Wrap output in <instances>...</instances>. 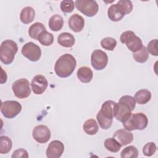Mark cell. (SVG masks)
<instances>
[{
    "instance_id": "6da1fadb",
    "label": "cell",
    "mask_w": 158,
    "mask_h": 158,
    "mask_svg": "<svg viewBox=\"0 0 158 158\" xmlns=\"http://www.w3.org/2000/svg\"><path fill=\"white\" fill-rule=\"evenodd\" d=\"M76 66L77 61L75 57L70 54H65L56 62L54 70L58 77L67 78L72 75Z\"/></svg>"
},
{
    "instance_id": "7a4b0ae2",
    "label": "cell",
    "mask_w": 158,
    "mask_h": 158,
    "mask_svg": "<svg viewBox=\"0 0 158 158\" xmlns=\"http://www.w3.org/2000/svg\"><path fill=\"white\" fill-rule=\"evenodd\" d=\"M132 10L133 4L131 1L120 0L109 7L107 15L111 21L118 22L124 17L125 15L130 14Z\"/></svg>"
},
{
    "instance_id": "3957f363",
    "label": "cell",
    "mask_w": 158,
    "mask_h": 158,
    "mask_svg": "<svg viewBox=\"0 0 158 158\" xmlns=\"http://www.w3.org/2000/svg\"><path fill=\"white\" fill-rule=\"evenodd\" d=\"M17 51L18 46L15 41L10 40L2 41L0 46L1 61L6 65L11 64L14 59Z\"/></svg>"
},
{
    "instance_id": "277c9868",
    "label": "cell",
    "mask_w": 158,
    "mask_h": 158,
    "mask_svg": "<svg viewBox=\"0 0 158 158\" xmlns=\"http://www.w3.org/2000/svg\"><path fill=\"white\" fill-rule=\"evenodd\" d=\"M148 124V118L147 116L142 112L131 114V116L123 122V127L128 131L135 130H143L147 127Z\"/></svg>"
},
{
    "instance_id": "5b68a950",
    "label": "cell",
    "mask_w": 158,
    "mask_h": 158,
    "mask_svg": "<svg viewBox=\"0 0 158 158\" xmlns=\"http://www.w3.org/2000/svg\"><path fill=\"white\" fill-rule=\"evenodd\" d=\"M120 40L122 43L125 44L128 49L133 52L139 51L143 46V43L140 38L131 30L122 33L120 35Z\"/></svg>"
},
{
    "instance_id": "8992f818",
    "label": "cell",
    "mask_w": 158,
    "mask_h": 158,
    "mask_svg": "<svg viewBox=\"0 0 158 158\" xmlns=\"http://www.w3.org/2000/svg\"><path fill=\"white\" fill-rule=\"evenodd\" d=\"M75 6L80 12L89 17L94 16L99 10V6L96 1L77 0Z\"/></svg>"
},
{
    "instance_id": "52a82bcc",
    "label": "cell",
    "mask_w": 158,
    "mask_h": 158,
    "mask_svg": "<svg viewBox=\"0 0 158 158\" xmlns=\"http://www.w3.org/2000/svg\"><path fill=\"white\" fill-rule=\"evenodd\" d=\"M12 89L14 95L20 99L28 98L31 94L30 83L26 78H20L15 81L12 85Z\"/></svg>"
},
{
    "instance_id": "ba28073f",
    "label": "cell",
    "mask_w": 158,
    "mask_h": 158,
    "mask_svg": "<svg viewBox=\"0 0 158 158\" xmlns=\"http://www.w3.org/2000/svg\"><path fill=\"white\" fill-rule=\"evenodd\" d=\"M22 110V105L16 101H6L2 102L1 106V112L7 118L15 117Z\"/></svg>"
},
{
    "instance_id": "9c48e42d",
    "label": "cell",
    "mask_w": 158,
    "mask_h": 158,
    "mask_svg": "<svg viewBox=\"0 0 158 158\" xmlns=\"http://www.w3.org/2000/svg\"><path fill=\"white\" fill-rule=\"evenodd\" d=\"M22 54L32 62L38 61L41 56V48L33 42H28L25 44L21 51Z\"/></svg>"
},
{
    "instance_id": "30bf717a",
    "label": "cell",
    "mask_w": 158,
    "mask_h": 158,
    "mask_svg": "<svg viewBox=\"0 0 158 158\" xmlns=\"http://www.w3.org/2000/svg\"><path fill=\"white\" fill-rule=\"evenodd\" d=\"M108 62V57L107 54L102 50H94L91 56V64L96 70L104 69Z\"/></svg>"
},
{
    "instance_id": "8fae6325",
    "label": "cell",
    "mask_w": 158,
    "mask_h": 158,
    "mask_svg": "<svg viewBox=\"0 0 158 158\" xmlns=\"http://www.w3.org/2000/svg\"><path fill=\"white\" fill-rule=\"evenodd\" d=\"M51 131L48 127L44 125L36 126L32 132L34 139L39 143H46L51 138Z\"/></svg>"
},
{
    "instance_id": "7c38bea8",
    "label": "cell",
    "mask_w": 158,
    "mask_h": 158,
    "mask_svg": "<svg viewBox=\"0 0 158 158\" xmlns=\"http://www.w3.org/2000/svg\"><path fill=\"white\" fill-rule=\"evenodd\" d=\"M48 86V82L46 77L42 75L35 76L31 81V87L33 92L36 94H43Z\"/></svg>"
},
{
    "instance_id": "4fadbf2b",
    "label": "cell",
    "mask_w": 158,
    "mask_h": 158,
    "mask_svg": "<svg viewBox=\"0 0 158 158\" xmlns=\"http://www.w3.org/2000/svg\"><path fill=\"white\" fill-rule=\"evenodd\" d=\"M131 109L127 104L118 101L115 107L114 117L117 120L123 123L131 116Z\"/></svg>"
},
{
    "instance_id": "5bb4252c",
    "label": "cell",
    "mask_w": 158,
    "mask_h": 158,
    "mask_svg": "<svg viewBox=\"0 0 158 158\" xmlns=\"http://www.w3.org/2000/svg\"><path fill=\"white\" fill-rule=\"evenodd\" d=\"M64 151V144L59 140H54L48 144L46 154L48 158H59L61 157Z\"/></svg>"
},
{
    "instance_id": "9a60e30c",
    "label": "cell",
    "mask_w": 158,
    "mask_h": 158,
    "mask_svg": "<svg viewBox=\"0 0 158 158\" xmlns=\"http://www.w3.org/2000/svg\"><path fill=\"white\" fill-rule=\"evenodd\" d=\"M113 138H115L122 146H123L133 141V135L130 131L126 129H119L115 131L113 135Z\"/></svg>"
},
{
    "instance_id": "2e32d148",
    "label": "cell",
    "mask_w": 158,
    "mask_h": 158,
    "mask_svg": "<svg viewBox=\"0 0 158 158\" xmlns=\"http://www.w3.org/2000/svg\"><path fill=\"white\" fill-rule=\"evenodd\" d=\"M69 28L74 32L81 31L85 26V20L83 17L78 14L71 15L68 20Z\"/></svg>"
},
{
    "instance_id": "e0dca14e",
    "label": "cell",
    "mask_w": 158,
    "mask_h": 158,
    "mask_svg": "<svg viewBox=\"0 0 158 158\" xmlns=\"http://www.w3.org/2000/svg\"><path fill=\"white\" fill-rule=\"evenodd\" d=\"M116 104L117 102L111 100L106 101L102 104L99 111L104 117L113 120Z\"/></svg>"
},
{
    "instance_id": "ac0fdd59",
    "label": "cell",
    "mask_w": 158,
    "mask_h": 158,
    "mask_svg": "<svg viewBox=\"0 0 158 158\" xmlns=\"http://www.w3.org/2000/svg\"><path fill=\"white\" fill-rule=\"evenodd\" d=\"M77 75V78L81 82L88 83L92 80L93 73L90 68L86 66H83L78 69Z\"/></svg>"
},
{
    "instance_id": "d6986e66",
    "label": "cell",
    "mask_w": 158,
    "mask_h": 158,
    "mask_svg": "<svg viewBox=\"0 0 158 158\" xmlns=\"http://www.w3.org/2000/svg\"><path fill=\"white\" fill-rule=\"evenodd\" d=\"M57 43L63 47L71 48L74 45L75 40L73 35L68 32H64L58 36Z\"/></svg>"
},
{
    "instance_id": "ffe728a7",
    "label": "cell",
    "mask_w": 158,
    "mask_h": 158,
    "mask_svg": "<svg viewBox=\"0 0 158 158\" xmlns=\"http://www.w3.org/2000/svg\"><path fill=\"white\" fill-rule=\"evenodd\" d=\"M35 17V12L31 7H25L22 9L20 14V19L24 24H28L32 22Z\"/></svg>"
},
{
    "instance_id": "44dd1931",
    "label": "cell",
    "mask_w": 158,
    "mask_h": 158,
    "mask_svg": "<svg viewBox=\"0 0 158 158\" xmlns=\"http://www.w3.org/2000/svg\"><path fill=\"white\" fill-rule=\"evenodd\" d=\"M48 25L49 28L53 31L60 30L64 25V20L62 16L59 14L53 15L49 20Z\"/></svg>"
},
{
    "instance_id": "7402d4cb",
    "label": "cell",
    "mask_w": 158,
    "mask_h": 158,
    "mask_svg": "<svg viewBox=\"0 0 158 158\" xmlns=\"http://www.w3.org/2000/svg\"><path fill=\"white\" fill-rule=\"evenodd\" d=\"M151 98V93L146 89L138 90L135 94L134 99L139 104H145L148 103Z\"/></svg>"
},
{
    "instance_id": "603a6c76",
    "label": "cell",
    "mask_w": 158,
    "mask_h": 158,
    "mask_svg": "<svg viewBox=\"0 0 158 158\" xmlns=\"http://www.w3.org/2000/svg\"><path fill=\"white\" fill-rule=\"evenodd\" d=\"M46 28L44 25L40 22H36L32 24L28 29V35L29 36L34 39L37 40L40 36V35L43 32L46 31Z\"/></svg>"
},
{
    "instance_id": "cb8c5ba5",
    "label": "cell",
    "mask_w": 158,
    "mask_h": 158,
    "mask_svg": "<svg viewBox=\"0 0 158 158\" xmlns=\"http://www.w3.org/2000/svg\"><path fill=\"white\" fill-rule=\"evenodd\" d=\"M84 131L89 135H96L99 130V126L96 121L93 118L87 120L83 125Z\"/></svg>"
},
{
    "instance_id": "d4e9b609",
    "label": "cell",
    "mask_w": 158,
    "mask_h": 158,
    "mask_svg": "<svg viewBox=\"0 0 158 158\" xmlns=\"http://www.w3.org/2000/svg\"><path fill=\"white\" fill-rule=\"evenodd\" d=\"M133 59L138 63H144L149 58V52L144 46L138 51L133 52Z\"/></svg>"
},
{
    "instance_id": "484cf974",
    "label": "cell",
    "mask_w": 158,
    "mask_h": 158,
    "mask_svg": "<svg viewBox=\"0 0 158 158\" xmlns=\"http://www.w3.org/2000/svg\"><path fill=\"white\" fill-rule=\"evenodd\" d=\"M12 140L7 136H1L0 137V153L7 154L12 149Z\"/></svg>"
},
{
    "instance_id": "4316f807",
    "label": "cell",
    "mask_w": 158,
    "mask_h": 158,
    "mask_svg": "<svg viewBox=\"0 0 158 158\" xmlns=\"http://www.w3.org/2000/svg\"><path fill=\"white\" fill-rule=\"evenodd\" d=\"M104 146L107 150L112 152H117L120 149L122 146L114 138H107L104 141Z\"/></svg>"
},
{
    "instance_id": "83f0119b",
    "label": "cell",
    "mask_w": 158,
    "mask_h": 158,
    "mask_svg": "<svg viewBox=\"0 0 158 158\" xmlns=\"http://www.w3.org/2000/svg\"><path fill=\"white\" fill-rule=\"evenodd\" d=\"M138 156V151L134 146H128L125 148L120 153L122 158H136Z\"/></svg>"
},
{
    "instance_id": "f1b7e54d",
    "label": "cell",
    "mask_w": 158,
    "mask_h": 158,
    "mask_svg": "<svg viewBox=\"0 0 158 158\" xmlns=\"http://www.w3.org/2000/svg\"><path fill=\"white\" fill-rule=\"evenodd\" d=\"M38 41L43 46H48L51 45L54 42V36L52 33L48 32L46 30L43 31L39 36Z\"/></svg>"
},
{
    "instance_id": "f546056e",
    "label": "cell",
    "mask_w": 158,
    "mask_h": 158,
    "mask_svg": "<svg viewBox=\"0 0 158 158\" xmlns=\"http://www.w3.org/2000/svg\"><path fill=\"white\" fill-rule=\"evenodd\" d=\"M101 47L108 51H113L117 46V41L112 37H106L101 41Z\"/></svg>"
},
{
    "instance_id": "4dcf8cb0",
    "label": "cell",
    "mask_w": 158,
    "mask_h": 158,
    "mask_svg": "<svg viewBox=\"0 0 158 158\" xmlns=\"http://www.w3.org/2000/svg\"><path fill=\"white\" fill-rule=\"evenodd\" d=\"M96 118H97V120H98L100 127L104 130L109 129L112 124L113 120L109 119V118H107L104 117L102 115V114L100 112V111H99L98 112L97 115H96Z\"/></svg>"
},
{
    "instance_id": "1f68e13d",
    "label": "cell",
    "mask_w": 158,
    "mask_h": 158,
    "mask_svg": "<svg viewBox=\"0 0 158 158\" xmlns=\"http://www.w3.org/2000/svg\"><path fill=\"white\" fill-rule=\"evenodd\" d=\"M74 2L72 0H64L60 2V10L64 13H70L74 9Z\"/></svg>"
},
{
    "instance_id": "d6a6232c",
    "label": "cell",
    "mask_w": 158,
    "mask_h": 158,
    "mask_svg": "<svg viewBox=\"0 0 158 158\" xmlns=\"http://www.w3.org/2000/svg\"><path fill=\"white\" fill-rule=\"evenodd\" d=\"M157 147L154 143L149 142L146 143L143 148V153L146 156H152L156 151Z\"/></svg>"
},
{
    "instance_id": "836d02e7",
    "label": "cell",
    "mask_w": 158,
    "mask_h": 158,
    "mask_svg": "<svg viewBox=\"0 0 158 158\" xmlns=\"http://www.w3.org/2000/svg\"><path fill=\"white\" fill-rule=\"evenodd\" d=\"M119 101H121V102H123L127 104L130 107V109H131L132 111L135 108L136 101H135L134 98L132 97L131 96H130V95L123 96L120 98Z\"/></svg>"
},
{
    "instance_id": "e575fe53",
    "label": "cell",
    "mask_w": 158,
    "mask_h": 158,
    "mask_svg": "<svg viewBox=\"0 0 158 158\" xmlns=\"http://www.w3.org/2000/svg\"><path fill=\"white\" fill-rule=\"evenodd\" d=\"M157 40L154 39L149 41V43L148 44V46L146 48L148 52H149L152 56H157L158 52H157Z\"/></svg>"
},
{
    "instance_id": "d590c367",
    "label": "cell",
    "mask_w": 158,
    "mask_h": 158,
    "mask_svg": "<svg viewBox=\"0 0 158 158\" xmlns=\"http://www.w3.org/2000/svg\"><path fill=\"white\" fill-rule=\"evenodd\" d=\"M12 158H28V152L22 148L18 149L14 151L12 155Z\"/></svg>"
}]
</instances>
